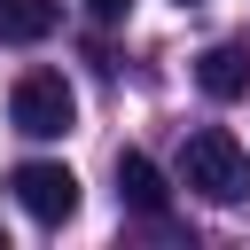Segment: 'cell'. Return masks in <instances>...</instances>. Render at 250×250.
Wrapping results in <instances>:
<instances>
[{"label": "cell", "mask_w": 250, "mask_h": 250, "mask_svg": "<svg viewBox=\"0 0 250 250\" xmlns=\"http://www.w3.org/2000/svg\"><path fill=\"white\" fill-rule=\"evenodd\" d=\"M180 188H195L203 203H242V195H250V156H242V141H234L227 125L188 133V148H180Z\"/></svg>", "instance_id": "obj_1"}, {"label": "cell", "mask_w": 250, "mask_h": 250, "mask_svg": "<svg viewBox=\"0 0 250 250\" xmlns=\"http://www.w3.org/2000/svg\"><path fill=\"white\" fill-rule=\"evenodd\" d=\"M70 117H78V94H70L62 70H23V78H16V94H8V125H16V133H31V141H62Z\"/></svg>", "instance_id": "obj_2"}, {"label": "cell", "mask_w": 250, "mask_h": 250, "mask_svg": "<svg viewBox=\"0 0 250 250\" xmlns=\"http://www.w3.org/2000/svg\"><path fill=\"white\" fill-rule=\"evenodd\" d=\"M8 188H16V203H23L39 227H62V219L78 211V180H70V164L31 156V164H16V172H8Z\"/></svg>", "instance_id": "obj_3"}, {"label": "cell", "mask_w": 250, "mask_h": 250, "mask_svg": "<svg viewBox=\"0 0 250 250\" xmlns=\"http://www.w3.org/2000/svg\"><path fill=\"white\" fill-rule=\"evenodd\" d=\"M117 203L125 211H141V219H164V203H172V180L141 156V148H125L117 156Z\"/></svg>", "instance_id": "obj_4"}, {"label": "cell", "mask_w": 250, "mask_h": 250, "mask_svg": "<svg viewBox=\"0 0 250 250\" xmlns=\"http://www.w3.org/2000/svg\"><path fill=\"white\" fill-rule=\"evenodd\" d=\"M195 86H203L211 102H234V94H250V55H242V47H203V62H195Z\"/></svg>", "instance_id": "obj_5"}, {"label": "cell", "mask_w": 250, "mask_h": 250, "mask_svg": "<svg viewBox=\"0 0 250 250\" xmlns=\"http://www.w3.org/2000/svg\"><path fill=\"white\" fill-rule=\"evenodd\" d=\"M55 23H62V0H0V39H16V47L47 39Z\"/></svg>", "instance_id": "obj_6"}, {"label": "cell", "mask_w": 250, "mask_h": 250, "mask_svg": "<svg viewBox=\"0 0 250 250\" xmlns=\"http://www.w3.org/2000/svg\"><path fill=\"white\" fill-rule=\"evenodd\" d=\"M125 8H133V0H86V16H94V23H117Z\"/></svg>", "instance_id": "obj_7"}, {"label": "cell", "mask_w": 250, "mask_h": 250, "mask_svg": "<svg viewBox=\"0 0 250 250\" xmlns=\"http://www.w3.org/2000/svg\"><path fill=\"white\" fill-rule=\"evenodd\" d=\"M0 250H8V234H0Z\"/></svg>", "instance_id": "obj_8"}, {"label": "cell", "mask_w": 250, "mask_h": 250, "mask_svg": "<svg viewBox=\"0 0 250 250\" xmlns=\"http://www.w3.org/2000/svg\"><path fill=\"white\" fill-rule=\"evenodd\" d=\"M180 8H188V0H180Z\"/></svg>", "instance_id": "obj_9"}]
</instances>
